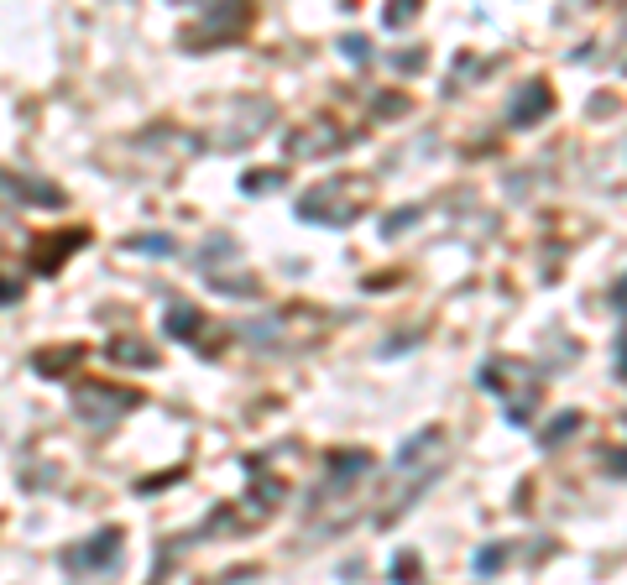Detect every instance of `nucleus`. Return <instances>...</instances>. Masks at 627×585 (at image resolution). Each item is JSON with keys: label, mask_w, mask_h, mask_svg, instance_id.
<instances>
[{"label": "nucleus", "mask_w": 627, "mask_h": 585, "mask_svg": "<svg viewBox=\"0 0 627 585\" xmlns=\"http://www.w3.org/2000/svg\"><path fill=\"white\" fill-rule=\"evenodd\" d=\"M136 408V392H105V387H79L74 392V413L84 418L89 429H110L121 413Z\"/></svg>", "instance_id": "obj_1"}, {"label": "nucleus", "mask_w": 627, "mask_h": 585, "mask_svg": "<svg viewBox=\"0 0 627 585\" xmlns=\"http://www.w3.org/2000/svg\"><path fill=\"white\" fill-rule=\"evenodd\" d=\"M115 559H121V528L95 533L89 544L68 549V554H63V570H74V575H84V570H110Z\"/></svg>", "instance_id": "obj_2"}, {"label": "nucleus", "mask_w": 627, "mask_h": 585, "mask_svg": "<svg viewBox=\"0 0 627 585\" xmlns=\"http://www.w3.org/2000/svg\"><path fill=\"white\" fill-rule=\"evenodd\" d=\"M110 356L126 361V366H152V350L147 345H110Z\"/></svg>", "instance_id": "obj_3"}, {"label": "nucleus", "mask_w": 627, "mask_h": 585, "mask_svg": "<svg viewBox=\"0 0 627 585\" xmlns=\"http://www.w3.org/2000/svg\"><path fill=\"white\" fill-rule=\"evenodd\" d=\"M194 324H199V314H194V309H173V314H168V330H173V335H189Z\"/></svg>", "instance_id": "obj_4"}, {"label": "nucleus", "mask_w": 627, "mask_h": 585, "mask_svg": "<svg viewBox=\"0 0 627 585\" xmlns=\"http://www.w3.org/2000/svg\"><path fill=\"white\" fill-rule=\"evenodd\" d=\"M136 251H173V241L168 236H142V241H131Z\"/></svg>", "instance_id": "obj_5"}]
</instances>
